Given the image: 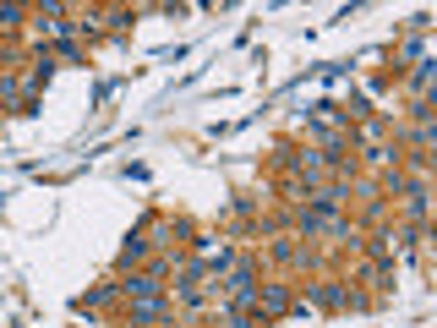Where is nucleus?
<instances>
[{
	"mask_svg": "<svg viewBox=\"0 0 437 328\" xmlns=\"http://www.w3.org/2000/svg\"><path fill=\"white\" fill-rule=\"evenodd\" d=\"M257 307H268V312H285V307H290V295H285L279 285H268L263 295H257Z\"/></svg>",
	"mask_w": 437,
	"mask_h": 328,
	"instance_id": "obj_1",
	"label": "nucleus"
}]
</instances>
